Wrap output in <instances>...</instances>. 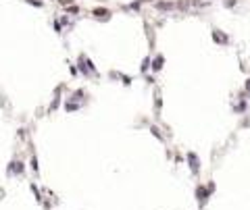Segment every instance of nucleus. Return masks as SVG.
I'll return each instance as SVG.
<instances>
[{"label": "nucleus", "mask_w": 250, "mask_h": 210, "mask_svg": "<svg viewBox=\"0 0 250 210\" xmlns=\"http://www.w3.org/2000/svg\"><path fill=\"white\" fill-rule=\"evenodd\" d=\"M188 160H190V166H192V171L196 173V171H198V158H196V154H190V156H188Z\"/></svg>", "instance_id": "1"}, {"label": "nucleus", "mask_w": 250, "mask_h": 210, "mask_svg": "<svg viewBox=\"0 0 250 210\" xmlns=\"http://www.w3.org/2000/svg\"><path fill=\"white\" fill-rule=\"evenodd\" d=\"M13 171H15V173H21V171H23V166H21V162H13V166H11Z\"/></svg>", "instance_id": "2"}, {"label": "nucleus", "mask_w": 250, "mask_h": 210, "mask_svg": "<svg viewBox=\"0 0 250 210\" xmlns=\"http://www.w3.org/2000/svg\"><path fill=\"white\" fill-rule=\"evenodd\" d=\"M152 67H154V69H161V67H163V59H161V56L154 59V65H152Z\"/></svg>", "instance_id": "3"}, {"label": "nucleus", "mask_w": 250, "mask_h": 210, "mask_svg": "<svg viewBox=\"0 0 250 210\" xmlns=\"http://www.w3.org/2000/svg\"><path fill=\"white\" fill-rule=\"evenodd\" d=\"M204 196H206V189H204V187H198V198L204 200Z\"/></svg>", "instance_id": "4"}, {"label": "nucleus", "mask_w": 250, "mask_h": 210, "mask_svg": "<svg viewBox=\"0 0 250 210\" xmlns=\"http://www.w3.org/2000/svg\"><path fill=\"white\" fill-rule=\"evenodd\" d=\"M96 15H98V17H104V15H111V12H107L104 9H98V11H96Z\"/></svg>", "instance_id": "5"}, {"label": "nucleus", "mask_w": 250, "mask_h": 210, "mask_svg": "<svg viewBox=\"0 0 250 210\" xmlns=\"http://www.w3.org/2000/svg\"><path fill=\"white\" fill-rule=\"evenodd\" d=\"M60 2H63V4H69V2H71V0H60Z\"/></svg>", "instance_id": "6"}]
</instances>
